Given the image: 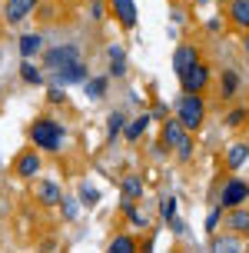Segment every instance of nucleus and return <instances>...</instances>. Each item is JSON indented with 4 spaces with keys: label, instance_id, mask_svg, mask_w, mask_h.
<instances>
[{
    "label": "nucleus",
    "instance_id": "f257e3e1",
    "mask_svg": "<svg viewBox=\"0 0 249 253\" xmlns=\"http://www.w3.org/2000/svg\"><path fill=\"white\" fill-rule=\"evenodd\" d=\"M30 140L37 143V150H60L63 140H67V130H63L53 117H40V120H34V126H30Z\"/></svg>",
    "mask_w": 249,
    "mask_h": 253
},
{
    "label": "nucleus",
    "instance_id": "f03ea898",
    "mask_svg": "<svg viewBox=\"0 0 249 253\" xmlns=\"http://www.w3.org/2000/svg\"><path fill=\"white\" fill-rule=\"evenodd\" d=\"M203 117H206V103L199 93H183L179 103H176V120L186 126V130H199L203 126Z\"/></svg>",
    "mask_w": 249,
    "mask_h": 253
},
{
    "label": "nucleus",
    "instance_id": "7ed1b4c3",
    "mask_svg": "<svg viewBox=\"0 0 249 253\" xmlns=\"http://www.w3.org/2000/svg\"><path fill=\"white\" fill-rule=\"evenodd\" d=\"M246 197H249V183H246V180H239V177H229L223 183V193H219V207H223V210L243 207Z\"/></svg>",
    "mask_w": 249,
    "mask_h": 253
},
{
    "label": "nucleus",
    "instance_id": "20e7f679",
    "mask_svg": "<svg viewBox=\"0 0 249 253\" xmlns=\"http://www.w3.org/2000/svg\"><path fill=\"white\" fill-rule=\"evenodd\" d=\"M179 80H183V90H186V93H203V90H206V84H210V67L199 60V63H193V67H189Z\"/></svg>",
    "mask_w": 249,
    "mask_h": 253
},
{
    "label": "nucleus",
    "instance_id": "39448f33",
    "mask_svg": "<svg viewBox=\"0 0 249 253\" xmlns=\"http://www.w3.org/2000/svg\"><path fill=\"white\" fill-rule=\"evenodd\" d=\"M40 150H24L17 160H13V173L17 177H24V180H30V177H37V170H40Z\"/></svg>",
    "mask_w": 249,
    "mask_h": 253
},
{
    "label": "nucleus",
    "instance_id": "423d86ee",
    "mask_svg": "<svg viewBox=\"0 0 249 253\" xmlns=\"http://www.w3.org/2000/svg\"><path fill=\"white\" fill-rule=\"evenodd\" d=\"M186 137H189V130L179 124L176 117H166V120H163V147H173V150H176Z\"/></svg>",
    "mask_w": 249,
    "mask_h": 253
},
{
    "label": "nucleus",
    "instance_id": "0eeeda50",
    "mask_svg": "<svg viewBox=\"0 0 249 253\" xmlns=\"http://www.w3.org/2000/svg\"><path fill=\"white\" fill-rule=\"evenodd\" d=\"M47 67L50 70H57V67H67V63H73L80 60V50H76L73 43H63V47H53V50H47Z\"/></svg>",
    "mask_w": 249,
    "mask_h": 253
},
{
    "label": "nucleus",
    "instance_id": "6e6552de",
    "mask_svg": "<svg viewBox=\"0 0 249 253\" xmlns=\"http://www.w3.org/2000/svg\"><path fill=\"white\" fill-rule=\"evenodd\" d=\"M40 0H7V10H3V17H7V24H20V20H27L30 13L37 10Z\"/></svg>",
    "mask_w": 249,
    "mask_h": 253
},
{
    "label": "nucleus",
    "instance_id": "1a4fd4ad",
    "mask_svg": "<svg viewBox=\"0 0 249 253\" xmlns=\"http://www.w3.org/2000/svg\"><path fill=\"white\" fill-rule=\"evenodd\" d=\"M76 80H87V63L83 60H73L53 70V84H76Z\"/></svg>",
    "mask_w": 249,
    "mask_h": 253
},
{
    "label": "nucleus",
    "instance_id": "9d476101",
    "mask_svg": "<svg viewBox=\"0 0 249 253\" xmlns=\"http://www.w3.org/2000/svg\"><path fill=\"white\" fill-rule=\"evenodd\" d=\"M193 63H199V50L193 47V43H179V47H176V53H173V70L183 77Z\"/></svg>",
    "mask_w": 249,
    "mask_h": 253
},
{
    "label": "nucleus",
    "instance_id": "9b49d317",
    "mask_svg": "<svg viewBox=\"0 0 249 253\" xmlns=\"http://www.w3.org/2000/svg\"><path fill=\"white\" fill-rule=\"evenodd\" d=\"M110 7L123 27H137V3L133 0H110Z\"/></svg>",
    "mask_w": 249,
    "mask_h": 253
},
{
    "label": "nucleus",
    "instance_id": "f8f14e48",
    "mask_svg": "<svg viewBox=\"0 0 249 253\" xmlns=\"http://www.w3.org/2000/svg\"><path fill=\"white\" fill-rule=\"evenodd\" d=\"M37 197H40V203H43V207H57V203H63V190H60V183L43 180V183H40V190H37Z\"/></svg>",
    "mask_w": 249,
    "mask_h": 253
},
{
    "label": "nucleus",
    "instance_id": "ddd939ff",
    "mask_svg": "<svg viewBox=\"0 0 249 253\" xmlns=\"http://www.w3.org/2000/svg\"><path fill=\"white\" fill-rule=\"evenodd\" d=\"M229 20L249 30V0H229Z\"/></svg>",
    "mask_w": 249,
    "mask_h": 253
},
{
    "label": "nucleus",
    "instance_id": "4468645a",
    "mask_svg": "<svg viewBox=\"0 0 249 253\" xmlns=\"http://www.w3.org/2000/svg\"><path fill=\"white\" fill-rule=\"evenodd\" d=\"M226 223H229V230H233V233H239V237H243V233H249V210H243V207H233Z\"/></svg>",
    "mask_w": 249,
    "mask_h": 253
},
{
    "label": "nucleus",
    "instance_id": "2eb2a0df",
    "mask_svg": "<svg viewBox=\"0 0 249 253\" xmlns=\"http://www.w3.org/2000/svg\"><path fill=\"white\" fill-rule=\"evenodd\" d=\"M107 57H110V74H113V77H123V74H126V50L113 43L110 50H107Z\"/></svg>",
    "mask_w": 249,
    "mask_h": 253
},
{
    "label": "nucleus",
    "instance_id": "dca6fc26",
    "mask_svg": "<svg viewBox=\"0 0 249 253\" xmlns=\"http://www.w3.org/2000/svg\"><path fill=\"white\" fill-rule=\"evenodd\" d=\"M40 47H43V37H40V34H24V37H20V57H27V60H30Z\"/></svg>",
    "mask_w": 249,
    "mask_h": 253
},
{
    "label": "nucleus",
    "instance_id": "f3484780",
    "mask_svg": "<svg viewBox=\"0 0 249 253\" xmlns=\"http://www.w3.org/2000/svg\"><path fill=\"white\" fill-rule=\"evenodd\" d=\"M143 197V177H126L123 180V200H140Z\"/></svg>",
    "mask_w": 249,
    "mask_h": 253
},
{
    "label": "nucleus",
    "instance_id": "a211bd4d",
    "mask_svg": "<svg viewBox=\"0 0 249 253\" xmlns=\"http://www.w3.org/2000/svg\"><path fill=\"white\" fill-rule=\"evenodd\" d=\"M149 120H153V114H143V117H137V120H133V124H126V140H140L143 137V130H146L149 126Z\"/></svg>",
    "mask_w": 249,
    "mask_h": 253
},
{
    "label": "nucleus",
    "instance_id": "6ab92c4d",
    "mask_svg": "<svg viewBox=\"0 0 249 253\" xmlns=\"http://www.w3.org/2000/svg\"><path fill=\"white\" fill-rule=\"evenodd\" d=\"M126 130V114H110L107 120V140H116V133Z\"/></svg>",
    "mask_w": 249,
    "mask_h": 253
},
{
    "label": "nucleus",
    "instance_id": "aec40b11",
    "mask_svg": "<svg viewBox=\"0 0 249 253\" xmlns=\"http://www.w3.org/2000/svg\"><path fill=\"white\" fill-rule=\"evenodd\" d=\"M20 77H24L27 84H34V87H40V84H43V74H40L37 67L27 60V57H24V63H20Z\"/></svg>",
    "mask_w": 249,
    "mask_h": 253
},
{
    "label": "nucleus",
    "instance_id": "412c9836",
    "mask_svg": "<svg viewBox=\"0 0 249 253\" xmlns=\"http://www.w3.org/2000/svg\"><path fill=\"white\" fill-rule=\"evenodd\" d=\"M103 93H107V77H93V80H87V97L90 100H103Z\"/></svg>",
    "mask_w": 249,
    "mask_h": 253
},
{
    "label": "nucleus",
    "instance_id": "4be33fe9",
    "mask_svg": "<svg viewBox=\"0 0 249 253\" xmlns=\"http://www.w3.org/2000/svg\"><path fill=\"white\" fill-rule=\"evenodd\" d=\"M246 157H249V143H236V147L229 150V170H239Z\"/></svg>",
    "mask_w": 249,
    "mask_h": 253
},
{
    "label": "nucleus",
    "instance_id": "5701e85b",
    "mask_svg": "<svg viewBox=\"0 0 249 253\" xmlns=\"http://www.w3.org/2000/svg\"><path fill=\"white\" fill-rule=\"evenodd\" d=\"M110 250L113 253H133V250H137V240H133V237H126V233H123V237H113Z\"/></svg>",
    "mask_w": 249,
    "mask_h": 253
},
{
    "label": "nucleus",
    "instance_id": "b1692460",
    "mask_svg": "<svg viewBox=\"0 0 249 253\" xmlns=\"http://www.w3.org/2000/svg\"><path fill=\"white\" fill-rule=\"evenodd\" d=\"M123 213L130 216V223H133V227H137V230H146V216L140 213V210H137V207H133V203H130V200L123 203Z\"/></svg>",
    "mask_w": 249,
    "mask_h": 253
},
{
    "label": "nucleus",
    "instance_id": "393cba45",
    "mask_svg": "<svg viewBox=\"0 0 249 253\" xmlns=\"http://www.w3.org/2000/svg\"><path fill=\"white\" fill-rule=\"evenodd\" d=\"M236 90H239V74L236 70H226L223 74V97H233Z\"/></svg>",
    "mask_w": 249,
    "mask_h": 253
},
{
    "label": "nucleus",
    "instance_id": "a878e982",
    "mask_svg": "<svg viewBox=\"0 0 249 253\" xmlns=\"http://www.w3.org/2000/svg\"><path fill=\"white\" fill-rule=\"evenodd\" d=\"M80 203H83V207H97L100 203V190L90 187V183H83V187H80Z\"/></svg>",
    "mask_w": 249,
    "mask_h": 253
},
{
    "label": "nucleus",
    "instance_id": "bb28decb",
    "mask_svg": "<svg viewBox=\"0 0 249 253\" xmlns=\"http://www.w3.org/2000/svg\"><path fill=\"white\" fill-rule=\"evenodd\" d=\"M219 220H223V207H213V210H210V216H206V230H210V233H216Z\"/></svg>",
    "mask_w": 249,
    "mask_h": 253
},
{
    "label": "nucleus",
    "instance_id": "cd10ccee",
    "mask_svg": "<svg viewBox=\"0 0 249 253\" xmlns=\"http://www.w3.org/2000/svg\"><path fill=\"white\" fill-rule=\"evenodd\" d=\"M47 100H50V103H63V100H67V90H60V84H50Z\"/></svg>",
    "mask_w": 249,
    "mask_h": 253
},
{
    "label": "nucleus",
    "instance_id": "c85d7f7f",
    "mask_svg": "<svg viewBox=\"0 0 249 253\" xmlns=\"http://www.w3.org/2000/svg\"><path fill=\"white\" fill-rule=\"evenodd\" d=\"M213 250H239L236 237H226V240H213Z\"/></svg>",
    "mask_w": 249,
    "mask_h": 253
},
{
    "label": "nucleus",
    "instance_id": "c756f323",
    "mask_svg": "<svg viewBox=\"0 0 249 253\" xmlns=\"http://www.w3.org/2000/svg\"><path fill=\"white\" fill-rule=\"evenodd\" d=\"M160 213L166 216V220H173V216H176V197H166V200H163Z\"/></svg>",
    "mask_w": 249,
    "mask_h": 253
},
{
    "label": "nucleus",
    "instance_id": "7c9ffc66",
    "mask_svg": "<svg viewBox=\"0 0 249 253\" xmlns=\"http://www.w3.org/2000/svg\"><path fill=\"white\" fill-rule=\"evenodd\" d=\"M246 117H249V110H246V107H236V110L229 114V120H226V124H229V126H239L243 120H246Z\"/></svg>",
    "mask_w": 249,
    "mask_h": 253
},
{
    "label": "nucleus",
    "instance_id": "2f4dec72",
    "mask_svg": "<svg viewBox=\"0 0 249 253\" xmlns=\"http://www.w3.org/2000/svg\"><path fill=\"white\" fill-rule=\"evenodd\" d=\"M90 17H93V20H103V17H107V3H103V0H93V3H90Z\"/></svg>",
    "mask_w": 249,
    "mask_h": 253
},
{
    "label": "nucleus",
    "instance_id": "473e14b6",
    "mask_svg": "<svg viewBox=\"0 0 249 253\" xmlns=\"http://www.w3.org/2000/svg\"><path fill=\"white\" fill-rule=\"evenodd\" d=\"M176 157H179V160H189V157H193V140H189V137L176 147Z\"/></svg>",
    "mask_w": 249,
    "mask_h": 253
},
{
    "label": "nucleus",
    "instance_id": "72a5a7b5",
    "mask_svg": "<svg viewBox=\"0 0 249 253\" xmlns=\"http://www.w3.org/2000/svg\"><path fill=\"white\" fill-rule=\"evenodd\" d=\"M63 213L70 216V220L76 216V203H73V200H67V197H63Z\"/></svg>",
    "mask_w": 249,
    "mask_h": 253
},
{
    "label": "nucleus",
    "instance_id": "f704fd0d",
    "mask_svg": "<svg viewBox=\"0 0 249 253\" xmlns=\"http://www.w3.org/2000/svg\"><path fill=\"white\" fill-rule=\"evenodd\" d=\"M166 114H170V107H166V103H156V107H153V117H160V120H166Z\"/></svg>",
    "mask_w": 249,
    "mask_h": 253
},
{
    "label": "nucleus",
    "instance_id": "c9c22d12",
    "mask_svg": "<svg viewBox=\"0 0 249 253\" xmlns=\"http://www.w3.org/2000/svg\"><path fill=\"white\" fill-rule=\"evenodd\" d=\"M170 223H173V233H176V237H183V233H186V227H183V220H179V216H173Z\"/></svg>",
    "mask_w": 249,
    "mask_h": 253
},
{
    "label": "nucleus",
    "instance_id": "e433bc0d",
    "mask_svg": "<svg viewBox=\"0 0 249 253\" xmlns=\"http://www.w3.org/2000/svg\"><path fill=\"white\" fill-rule=\"evenodd\" d=\"M243 50H246V53H249V37H246V40H243Z\"/></svg>",
    "mask_w": 249,
    "mask_h": 253
},
{
    "label": "nucleus",
    "instance_id": "4c0bfd02",
    "mask_svg": "<svg viewBox=\"0 0 249 253\" xmlns=\"http://www.w3.org/2000/svg\"><path fill=\"white\" fill-rule=\"evenodd\" d=\"M199 3H206V0H199Z\"/></svg>",
    "mask_w": 249,
    "mask_h": 253
}]
</instances>
